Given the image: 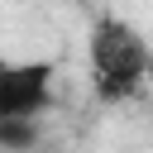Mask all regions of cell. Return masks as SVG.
Segmentation results:
<instances>
[{"label":"cell","instance_id":"7a4b0ae2","mask_svg":"<svg viewBox=\"0 0 153 153\" xmlns=\"http://www.w3.org/2000/svg\"><path fill=\"white\" fill-rule=\"evenodd\" d=\"M53 100L48 62H0V120H38Z\"/></svg>","mask_w":153,"mask_h":153},{"label":"cell","instance_id":"6da1fadb","mask_svg":"<svg viewBox=\"0 0 153 153\" xmlns=\"http://www.w3.org/2000/svg\"><path fill=\"white\" fill-rule=\"evenodd\" d=\"M91 67H96V86L105 100L129 96L143 76H148V43L134 24L100 14L91 29Z\"/></svg>","mask_w":153,"mask_h":153},{"label":"cell","instance_id":"3957f363","mask_svg":"<svg viewBox=\"0 0 153 153\" xmlns=\"http://www.w3.org/2000/svg\"><path fill=\"white\" fill-rule=\"evenodd\" d=\"M38 143V120H0V148L5 153H29Z\"/></svg>","mask_w":153,"mask_h":153}]
</instances>
